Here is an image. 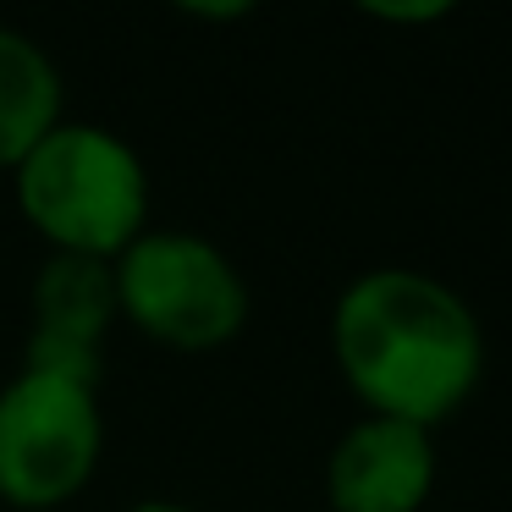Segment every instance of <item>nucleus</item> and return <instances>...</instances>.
I'll return each instance as SVG.
<instances>
[{
	"label": "nucleus",
	"instance_id": "1",
	"mask_svg": "<svg viewBox=\"0 0 512 512\" xmlns=\"http://www.w3.org/2000/svg\"><path fill=\"white\" fill-rule=\"evenodd\" d=\"M331 358L364 413L435 430L485 380V331L457 287L408 265H380L336 298Z\"/></svg>",
	"mask_w": 512,
	"mask_h": 512
},
{
	"label": "nucleus",
	"instance_id": "2",
	"mask_svg": "<svg viewBox=\"0 0 512 512\" xmlns=\"http://www.w3.org/2000/svg\"><path fill=\"white\" fill-rule=\"evenodd\" d=\"M17 210L72 259H122L149 232V166L122 133L61 116L12 171Z\"/></svg>",
	"mask_w": 512,
	"mask_h": 512
},
{
	"label": "nucleus",
	"instance_id": "3",
	"mask_svg": "<svg viewBox=\"0 0 512 512\" xmlns=\"http://www.w3.org/2000/svg\"><path fill=\"white\" fill-rule=\"evenodd\" d=\"M105 457L100 380L23 364L0 386V501L56 512L89 490Z\"/></svg>",
	"mask_w": 512,
	"mask_h": 512
},
{
	"label": "nucleus",
	"instance_id": "4",
	"mask_svg": "<svg viewBox=\"0 0 512 512\" xmlns=\"http://www.w3.org/2000/svg\"><path fill=\"white\" fill-rule=\"evenodd\" d=\"M111 281L116 314L171 353H215L248 325V281L210 237L149 226L122 259H111Z\"/></svg>",
	"mask_w": 512,
	"mask_h": 512
},
{
	"label": "nucleus",
	"instance_id": "5",
	"mask_svg": "<svg viewBox=\"0 0 512 512\" xmlns=\"http://www.w3.org/2000/svg\"><path fill=\"white\" fill-rule=\"evenodd\" d=\"M435 468V430L364 413L325 457V501L331 512H424Z\"/></svg>",
	"mask_w": 512,
	"mask_h": 512
},
{
	"label": "nucleus",
	"instance_id": "6",
	"mask_svg": "<svg viewBox=\"0 0 512 512\" xmlns=\"http://www.w3.org/2000/svg\"><path fill=\"white\" fill-rule=\"evenodd\" d=\"M116 314V281L100 259L50 254L34 276V325H28V364L67 369V375H105V336Z\"/></svg>",
	"mask_w": 512,
	"mask_h": 512
},
{
	"label": "nucleus",
	"instance_id": "7",
	"mask_svg": "<svg viewBox=\"0 0 512 512\" xmlns=\"http://www.w3.org/2000/svg\"><path fill=\"white\" fill-rule=\"evenodd\" d=\"M61 122V67L17 28H0V171H17L23 155Z\"/></svg>",
	"mask_w": 512,
	"mask_h": 512
},
{
	"label": "nucleus",
	"instance_id": "8",
	"mask_svg": "<svg viewBox=\"0 0 512 512\" xmlns=\"http://www.w3.org/2000/svg\"><path fill=\"white\" fill-rule=\"evenodd\" d=\"M364 17H375V23H441V17H452V6L446 0H424V6H380V0H369Z\"/></svg>",
	"mask_w": 512,
	"mask_h": 512
},
{
	"label": "nucleus",
	"instance_id": "9",
	"mask_svg": "<svg viewBox=\"0 0 512 512\" xmlns=\"http://www.w3.org/2000/svg\"><path fill=\"white\" fill-rule=\"evenodd\" d=\"M182 12H188V17H204V23H237V17H248L254 6H248V0H226V6H199V0H188Z\"/></svg>",
	"mask_w": 512,
	"mask_h": 512
},
{
	"label": "nucleus",
	"instance_id": "10",
	"mask_svg": "<svg viewBox=\"0 0 512 512\" xmlns=\"http://www.w3.org/2000/svg\"><path fill=\"white\" fill-rule=\"evenodd\" d=\"M127 512H193V507H182V501H133Z\"/></svg>",
	"mask_w": 512,
	"mask_h": 512
}]
</instances>
